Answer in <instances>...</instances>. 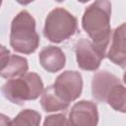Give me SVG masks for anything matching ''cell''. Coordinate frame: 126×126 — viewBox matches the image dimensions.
Wrapping results in <instances>:
<instances>
[{
    "mask_svg": "<svg viewBox=\"0 0 126 126\" xmlns=\"http://www.w3.org/2000/svg\"><path fill=\"white\" fill-rule=\"evenodd\" d=\"M110 0H94L88 6L82 17V27L96 48L106 55L111 34Z\"/></svg>",
    "mask_w": 126,
    "mask_h": 126,
    "instance_id": "1",
    "label": "cell"
},
{
    "mask_svg": "<svg viewBox=\"0 0 126 126\" xmlns=\"http://www.w3.org/2000/svg\"><path fill=\"white\" fill-rule=\"evenodd\" d=\"M92 94L95 100L126 113V87L114 74L105 70L96 72L92 81Z\"/></svg>",
    "mask_w": 126,
    "mask_h": 126,
    "instance_id": "2",
    "label": "cell"
},
{
    "mask_svg": "<svg viewBox=\"0 0 126 126\" xmlns=\"http://www.w3.org/2000/svg\"><path fill=\"white\" fill-rule=\"evenodd\" d=\"M10 45L16 52L22 54H32L39 45L35 20L26 10L17 14L11 23Z\"/></svg>",
    "mask_w": 126,
    "mask_h": 126,
    "instance_id": "3",
    "label": "cell"
},
{
    "mask_svg": "<svg viewBox=\"0 0 126 126\" xmlns=\"http://www.w3.org/2000/svg\"><path fill=\"white\" fill-rule=\"evenodd\" d=\"M43 82L33 72L9 79L1 88L2 94L12 103L23 105L28 100H34L43 93Z\"/></svg>",
    "mask_w": 126,
    "mask_h": 126,
    "instance_id": "4",
    "label": "cell"
},
{
    "mask_svg": "<svg viewBox=\"0 0 126 126\" xmlns=\"http://www.w3.org/2000/svg\"><path fill=\"white\" fill-rule=\"evenodd\" d=\"M78 31V21L64 8L51 10L45 18L43 35L50 42L60 43L73 36Z\"/></svg>",
    "mask_w": 126,
    "mask_h": 126,
    "instance_id": "5",
    "label": "cell"
},
{
    "mask_svg": "<svg viewBox=\"0 0 126 126\" xmlns=\"http://www.w3.org/2000/svg\"><path fill=\"white\" fill-rule=\"evenodd\" d=\"M55 94L65 102L76 100L83 91L82 75L77 71L67 70L61 73L53 84Z\"/></svg>",
    "mask_w": 126,
    "mask_h": 126,
    "instance_id": "6",
    "label": "cell"
},
{
    "mask_svg": "<svg viewBox=\"0 0 126 126\" xmlns=\"http://www.w3.org/2000/svg\"><path fill=\"white\" fill-rule=\"evenodd\" d=\"M75 54L78 66L85 71H95L99 68L104 54L101 53L93 41L81 38L75 43Z\"/></svg>",
    "mask_w": 126,
    "mask_h": 126,
    "instance_id": "7",
    "label": "cell"
},
{
    "mask_svg": "<svg viewBox=\"0 0 126 126\" xmlns=\"http://www.w3.org/2000/svg\"><path fill=\"white\" fill-rule=\"evenodd\" d=\"M68 122L69 125L75 126L96 125L98 123L96 104L91 100H80L76 102L69 112Z\"/></svg>",
    "mask_w": 126,
    "mask_h": 126,
    "instance_id": "8",
    "label": "cell"
},
{
    "mask_svg": "<svg viewBox=\"0 0 126 126\" xmlns=\"http://www.w3.org/2000/svg\"><path fill=\"white\" fill-rule=\"evenodd\" d=\"M28 60L22 56L11 54L5 46H1V77L11 79L27 74Z\"/></svg>",
    "mask_w": 126,
    "mask_h": 126,
    "instance_id": "9",
    "label": "cell"
},
{
    "mask_svg": "<svg viewBox=\"0 0 126 126\" xmlns=\"http://www.w3.org/2000/svg\"><path fill=\"white\" fill-rule=\"evenodd\" d=\"M106 56L115 65L126 68V23L114 30Z\"/></svg>",
    "mask_w": 126,
    "mask_h": 126,
    "instance_id": "10",
    "label": "cell"
},
{
    "mask_svg": "<svg viewBox=\"0 0 126 126\" xmlns=\"http://www.w3.org/2000/svg\"><path fill=\"white\" fill-rule=\"evenodd\" d=\"M38 60L41 67L49 73H56L62 70L66 64V56L60 47L48 45L43 47L39 54Z\"/></svg>",
    "mask_w": 126,
    "mask_h": 126,
    "instance_id": "11",
    "label": "cell"
},
{
    "mask_svg": "<svg viewBox=\"0 0 126 126\" xmlns=\"http://www.w3.org/2000/svg\"><path fill=\"white\" fill-rule=\"evenodd\" d=\"M40 104L45 112H56L65 110L69 107V103L62 100L54 92L53 86H48L42 93Z\"/></svg>",
    "mask_w": 126,
    "mask_h": 126,
    "instance_id": "12",
    "label": "cell"
},
{
    "mask_svg": "<svg viewBox=\"0 0 126 126\" xmlns=\"http://www.w3.org/2000/svg\"><path fill=\"white\" fill-rule=\"evenodd\" d=\"M41 115L33 109H24L18 113V115L9 122L10 125H32L37 126L40 124Z\"/></svg>",
    "mask_w": 126,
    "mask_h": 126,
    "instance_id": "13",
    "label": "cell"
},
{
    "mask_svg": "<svg viewBox=\"0 0 126 126\" xmlns=\"http://www.w3.org/2000/svg\"><path fill=\"white\" fill-rule=\"evenodd\" d=\"M44 126H48V125H69L68 122V118H66V116L64 114H53V115H49L45 117V120L43 122Z\"/></svg>",
    "mask_w": 126,
    "mask_h": 126,
    "instance_id": "14",
    "label": "cell"
},
{
    "mask_svg": "<svg viewBox=\"0 0 126 126\" xmlns=\"http://www.w3.org/2000/svg\"><path fill=\"white\" fill-rule=\"evenodd\" d=\"M32 1H34V0H16V2H18L21 5H28V4L32 3Z\"/></svg>",
    "mask_w": 126,
    "mask_h": 126,
    "instance_id": "15",
    "label": "cell"
},
{
    "mask_svg": "<svg viewBox=\"0 0 126 126\" xmlns=\"http://www.w3.org/2000/svg\"><path fill=\"white\" fill-rule=\"evenodd\" d=\"M123 82L126 84V71H125L124 74H123Z\"/></svg>",
    "mask_w": 126,
    "mask_h": 126,
    "instance_id": "16",
    "label": "cell"
},
{
    "mask_svg": "<svg viewBox=\"0 0 126 126\" xmlns=\"http://www.w3.org/2000/svg\"><path fill=\"white\" fill-rule=\"evenodd\" d=\"M78 2H80V3H87V2H89L90 0H77Z\"/></svg>",
    "mask_w": 126,
    "mask_h": 126,
    "instance_id": "17",
    "label": "cell"
},
{
    "mask_svg": "<svg viewBox=\"0 0 126 126\" xmlns=\"http://www.w3.org/2000/svg\"><path fill=\"white\" fill-rule=\"evenodd\" d=\"M56 2H63V1H65V0H55Z\"/></svg>",
    "mask_w": 126,
    "mask_h": 126,
    "instance_id": "18",
    "label": "cell"
}]
</instances>
